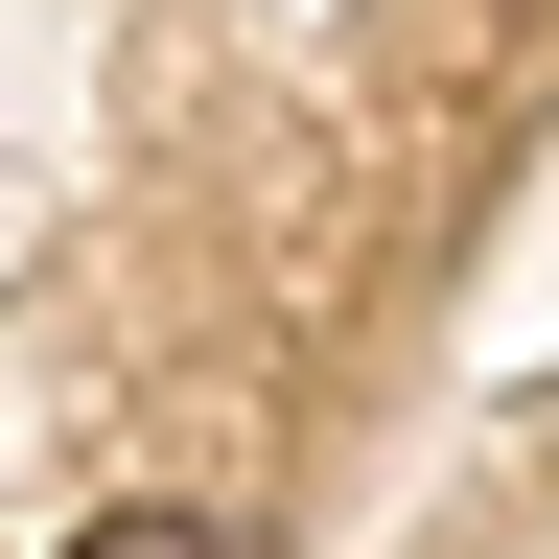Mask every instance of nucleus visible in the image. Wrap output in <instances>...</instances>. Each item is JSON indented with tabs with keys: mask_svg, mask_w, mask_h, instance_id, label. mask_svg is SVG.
Returning <instances> with one entry per match:
<instances>
[{
	"mask_svg": "<svg viewBox=\"0 0 559 559\" xmlns=\"http://www.w3.org/2000/svg\"><path fill=\"white\" fill-rule=\"evenodd\" d=\"M70 559H234V536H210V513H94Z\"/></svg>",
	"mask_w": 559,
	"mask_h": 559,
	"instance_id": "nucleus-1",
	"label": "nucleus"
}]
</instances>
